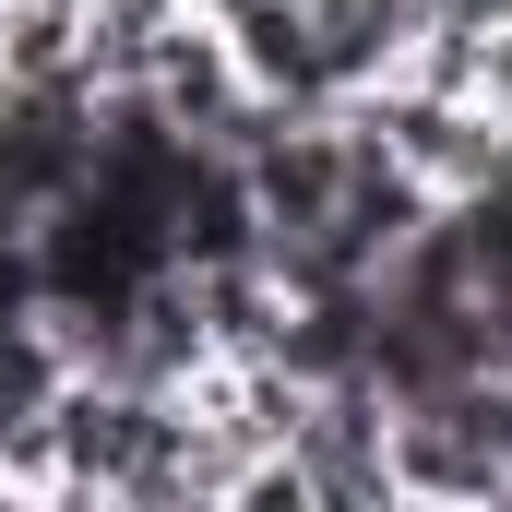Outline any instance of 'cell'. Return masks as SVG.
<instances>
[{"label": "cell", "mask_w": 512, "mask_h": 512, "mask_svg": "<svg viewBox=\"0 0 512 512\" xmlns=\"http://www.w3.org/2000/svg\"><path fill=\"white\" fill-rule=\"evenodd\" d=\"M84 72V0H0V84H72Z\"/></svg>", "instance_id": "2"}, {"label": "cell", "mask_w": 512, "mask_h": 512, "mask_svg": "<svg viewBox=\"0 0 512 512\" xmlns=\"http://www.w3.org/2000/svg\"><path fill=\"white\" fill-rule=\"evenodd\" d=\"M191 0H84V24L96 36H155V24H179Z\"/></svg>", "instance_id": "3"}, {"label": "cell", "mask_w": 512, "mask_h": 512, "mask_svg": "<svg viewBox=\"0 0 512 512\" xmlns=\"http://www.w3.org/2000/svg\"><path fill=\"white\" fill-rule=\"evenodd\" d=\"M393 489L405 501H512L501 453L441 405V393H417V405H393Z\"/></svg>", "instance_id": "1"}]
</instances>
